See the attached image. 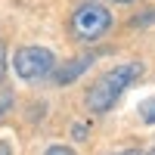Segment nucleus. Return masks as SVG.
<instances>
[{"instance_id": "7", "label": "nucleus", "mask_w": 155, "mask_h": 155, "mask_svg": "<svg viewBox=\"0 0 155 155\" xmlns=\"http://www.w3.org/2000/svg\"><path fill=\"white\" fill-rule=\"evenodd\" d=\"M44 155H74V152H71L68 146H50V149H47Z\"/></svg>"}, {"instance_id": "9", "label": "nucleus", "mask_w": 155, "mask_h": 155, "mask_svg": "<svg viewBox=\"0 0 155 155\" xmlns=\"http://www.w3.org/2000/svg\"><path fill=\"white\" fill-rule=\"evenodd\" d=\"M118 155H140L137 149H127V152H118Z\"/></svg>"}, {"instance_id": "1", "label": "nucleus", "mask_w": 155, "mask_h": 155, "mask_svg": "<svg viewBox=\"0 0 155 155\" xmlns=\"http://www.w3.org/2000/svg\"><path fill=\"white\" fill-rule=\"evenodd\" d=\"M140 74H143V65H140V62H127V65H118V68L106 71L93 87L87 90V106L93 112H109Z\"/></svg>"}, {"instance_id": "10", "label": "nucleus", "mask_w": 155, "mask_h": 155, "mask_svg": "<svg viewBox=\"0 0 155 155\" xmlns=\"http://www.w3.org/2000/svg\"><path fill=\"white\" fill-rule=\"evenodd\" d=\"M115 3H130V0H115Z\"/></svg>"}, {"instance_id": "8", "label": "nucleus", "mask_w": 155, "mask_h": 155, "mask_svg": "<svg viewBox=\"0 0 155 155\" xmlns=\"http://www.w3.org/2000/svg\"><path fill=\"white\" fill-rule=\"evenodd\" d=\"M71 134H74V140H87V127H84V124H74Z\"/></svg>"}, {"instance_id": "11", "label": "nucleus", "mask_w": 155, "mask_h": 155, "mask_svg": "<svg viewBox=\"0 0 155 155\" xmlns=\"http://www.w3.org/2000/svg\"><path fill=\"white\" fill-rule=\"evenodd\" d=\"M149 155H155V149H152V152H149Z\"/></svg>"}, {"instance_id": "6", "label": "nucleus", "mask_w": 155, "mask_h": 155, "mask_svg": "<svg viewBox=\"0 0 155 155\" xmlns=\"http://www.w3.org/2000/svg\"><path fill=\"white\" fill-rule=\"evenodd\" d=\"M3 78H6V47L0 44V84H3Z\"/></svg>"}, {"instance_id": "4", "label": "nucleus", "mask_w": 155, "mask_h": 155, "mask_svg": "<svg viewBox=\"0 0 155 155\" xmlns=\"http://www.w3.org/2000/svg\"><path fill=\"white\" fill-rule=\"evenodd\" d=\"M96 59V53H84V56H78L74 62H68V65H62L56 68V84H71L74 78H81V71L90 68V62Z\"/></svg>"}, {"instance_id": "5", "label": "nucleus", "mask_w": 155, "mask_h": 155, "mask_svg": "<svg viewBox=\"0 0 155 155\" xmlns=\"http://www.w3.org/2000/svg\"><path fill=\"white\" fill-rule=\"evenodd\" d=\"M140 115H143V121H146V124H155V96L146 99L143 106H140Z\"/></svg>"}, {"instance_id": "2", "label": "nucleus", "mask_w": 155, "mask_h": 155, "mask_svg": "<svg viewBox=\"0 0 155 155\" xmlns=\"http://www.w3.org/2000/svg\"><path fill=\"white\" fill-rule=\"evenodd\" d=\"M71 28L81 41H96V37H102L112 28V12L102 3H84L71 16Z\"/></svg>"}, {"instance_id": "3", "label": "nucleus", "mask_w": 155, "mask_h": 155, "mask_svg": "<svg viewBox=\"0 0 155 155\" xmlns=\"http://www.w3.org/2000/svg\"><path fill=\"white\" fill-rule=\"evenodd\" d=\"M12 65H16V74L22 81H37V78H47L56 68V59L47 47H22Z\"/></svg>"}]
</instances>
